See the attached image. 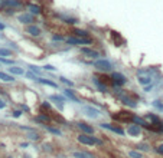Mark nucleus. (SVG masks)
<instances>
[{
  "label": "nucleus",
  "mask_w": 163,
  "mask_h": 158,
  "mask_svg": "<svg viewBox=\"0 0 163 158\" xmlns=\"http://www.w3.org/2000/svg\"><path fill=\"white\" fill-rule=\"evenodd\" d=\"M7 158H13V157H7Z\"/></svg>",
  "instance_id": "nucleus-44"
},
{
  "label": "nucleus",
  "mask_w": 163,
  "mask_h": 158,
  "mask_svg": "<svg viewBox=\"0 0 163 158\" xmlns=\"http://www.w3.org/2000/svg\"><path fill=\"white\" fill-rule=\"evenodd\" d=\"M26 33H29L30 36H39V35H41V29H39L38 26H35V24H30V26H28V29H26Z\"/></svg>",
  "instance_id": "nucleus-16"
},
{
  "label": "nucleus",
  "mask_w": 163,
  "mask_h": 158,
  "mask_svg": "<svg viewBox=\"0 0 163 158\" xmlns=\"http://www.w3.org/2000/svg\"><path fill=\"white\" fill-rule=\"evenodd\" d=\"M111 81H113V84H114L115 88H120V86L126 85L127 78H126L123 73H120V72H114V73L111 75Z\"/></svg>",
  "instance_id": "nucleus-4"
},
{
  "label": "nucleus",
  "mask_w": 163,
  "mask_h": 158,
  "mask_svg": "<svg viewBox=\"0 0 163 158\" xmlns=\"http://www.w3.org/2000/svg\"><path fill=\"white\" fill-rule=\"evenodd\" d=\"M29 10H30V13H35V14L41 13V7L36 5H29Z\"/></svg>",
  "instance_id": "nucleus-27"
},
{
  "label": "nucleus",
  "mask_w": 163,
  "mask_h": 158,
  "mask_svg": "<svg viewBox=\"0 0 163 158\" xmlns=\"http://www.w3.org/2000/svg\"><path fill=\"white\" fill-rule=\"evenodd\" d=\"M153 107L157 108L159 111H163V102L162 101H153Z\"/></svg>",
  "instance_id": "nucleus-34"
},
{
  "label": "nucleus",
  "mask_w": 163,
  "mask_h": 158,
  "mask_svg": "<svg viewBox=\"0 0 163 158\" xmlns=\"http://www.w3.org/2000/svg\"><path fill=\"white\" fill-rule=\"evenodd\" d=\"M92 82L95 84V86L100 89L101 92H107V91H108V88H107V84H104L103 81H100V79L97 78V76H94V78H92Z\"/></svg>",
  "instance_id": "nucleus-14"
},
{
  "label": "nucleus",
  "mask_w": 163,
  "mask_h": 158,
  "mask_svg": "<svg viewBox=\"0 0 163 158\" xmlns=\"http://www.w3.org/2000/svg\"><path fill=\"white\" fill-rule=\"evenodd\" d=\"M113 39H114V42H115V45H117V46H120L121 43L124 42V40H123V37H121L117 32H113Z\"/></svg>",
  "instance_id": "nucleus-25"
},
{
  "label": "nucleus",
  "mask_w": 163,
  "mask_h": 158,
  "mask_svg": "<svg viewBox=\"0 0 163 158\" xmlns=\"http://www.w3.org/2000/svg\"><path fill=\"white\" fill-rule=\"evenodd\" d=\"M77 126H78V128H80V131H81L82 134L94 135V128H92L91 125H88L87 122H84V121H80V122H77Z\"/></svg>",
  "instance_id": "nucleus-7"
},
{
  "label": "nucleus",
  "mask_w": 163,
  "mask_h": 158,
  "mask_svg": "<svg viewBox=\"0 0 163 158\" xmlns=\"http://www.w3.org/2000/svg\"><path fill=\"white\" fill-rule=\"evenodd\" d=\"M53 40H58V42H61V40H64V37L61 36V35H55V36H53Z\"/></svg>",
  "instance_id": "nucleus-38"
},
{
  "label": "nucleus",
  "mask_w": 163,
  "mask_h": 158,
  "mask_svg": "<svg viewBox=\"0 0 163 158\" xmlns=\"http://www.w3.org/2000/svg\"><path fill=\"white\" fill-rule=\"evenodd\" d=\"M42 151H45V152H52V144H49V142H45V144L42 145Z\"/></svg>",
  "instance_id": "nucleus-29"
},
{
  "label": "nucleus",
  "mask_w": 163,
  "mask_h": 158,
  "mask_svg": "<svg viewBox=\"0 0 163 158\" xmlns=\"http://www.w3.org/2000/svg\"><path fill=\"white\" fill-rule=\"evenodd\" d=\"M100 126L103 128V130H108L111 131V132H114V134L117 135H126V130H123V128H120V126L117 125H111V124H107V122H103V124H100Z\"/></svg>",
  "instance_id": "nucleus-5"
},
{
  "label": "nucleus",
  "mask_w": 163,
  "mask_h": 158,
  "mask_svg": "<svg viewBox=\"0 0 163 158\" xmlns=\"http://www.w3.org/2000/svg\"><path fill=\"white\" fill-rule=\"evenodd\" d=\"M127 155L130 158H144L143 152L139 151V149H130V151H127Z\"/></svg>",
  "instance_id": "nucleus-20"
},
{
  "label": "nucleus",
  "mask_w": 163,
  "mask_h": 158,
  "mask_svg": "<svg viewBox=\"0 0 163 158\" xmlns=\"http://www.w3.org/2000/svg\"><path fill=\"white\" fill-rule=\"evenodd\" d=\"M7 70H9V73L12 75H17V76H23V75H26V72L23 70V68H19V66H10V68H7Z\"/></svg>",
  "instance_id": "nucleus-13"
},
{
  "label": "nucleus",
  "mask_w": 163,
  "mask_h": 158,
  "mask_svg": "<svg viewBox=\"0 0 163 158\" xmlns=\"http://www.w3.org/2000/svg\"><path fill=\"white\" fill-rule=\"evenodd\" d=\"M160 101H162V102H163V93H162V96H160Z\"/></svg>",
  "instance_id": "nucleus-43"
},
{
  "label": "nucleus",
  "mask_w": 163,
  "mask_h": 158,
  "mask_svg": "<svg viewBox=\"0 0 163 158\" xmlns=\"http://www.w3.org/2000/svg\"><path fill=\"white\" fill-rule=\"evenodd\" d=\"M42 108H46V109H51V103H49V102H43V103H42Z\"/></svg>",
  "instance_id": "nucleus-40"
},
{
  "label": "nucleus",
  "mask_w": 163,
  "mask_h": 158,
  "mask_svg": "<svg viewBox=\"0 0 163 158\" xmlns=\"http://www.w3.org/2000/svg\"><path fill=\"white\" fill-rule=\"evenodd\" d=\"M136 149H139V151H142V152H150L152 149H153V147L150 145V142H147V141H143V142H139V144L136 145Z\"/></svg>",
  "instance_id": "nucleus-10"
},
{
  "label": "nucleus",
  "mask_w": 163,
  "mask_h": 158,
  "mask_svg": "<svg viewBox=\"0 0 163 158\" xmlns=\"http://www.w3.org/2000/svg\"><path fill=\"white\" fill-rule=\"evenodd\" d=\"M72 33H74L77 37H88V32L81 30V29H74V30H72Z\"/></svg>",
  "instance_id": "nucleus-24"
},
{
  "label": "nucleus",
  "mask_w": 163,
  "mask_h": 158,
  "mask_svg": "<svg viewBox=\"0 0 163 158\" xmlns=\"http://www.w3.org/2000/svg\"><path fill=\"white\" fill-rule=\"evenodd\" d=\"M61 19H62V20H65V23H71V24H75V23H77V19H74V17H67V16H61Z\"/></svg>",
  "instance_id": "nucleus-30"
},
{
  "label": "nucleus",
  "mask_w": 163,
  "mask_h": 158,
  "mask_svg": "<svg viewBox=\"0 0 163 158\" xmlns=\"http://www.w3.org/2000/svg\"><path fill=\"white\" fill-rule=\"evenodd\" d=\"M3 108H6V103H5V101L0 99V109H3Z\"/></svg>",
  "instance_id": "nucleus-41"
},
{
  "label": "nucleus",
  "mask_w": 163,
  "mask_h": 158,
  "mask_svg": "<svg viewBox=\"0 0 163 158\" xmlns=\"http://www.w3.org/2000/svg\"><path fill=\"white\" fill-rule=\"evenodd\" d=\"M28 142H22V144H20V148H26V147H28Z\"/></svg>",
  "instance_id": "nucleus-42"
},
{
  "label": "nucleus",
  "mask_w": 163,
  "mask_h": 158,
  "mask_svg": "<svg viewBox=\"0 0 163 158\" xmlns=\"http://www.w3.org/2000/svg\"><path fill=\"white\" fill-rule=\"evenodd\" d=\"M0 62H2V63H6V65H10V66L14 65V62L10 61V59H7V58H0Z\"/></svg>",
  "instance_id": "nucleus-35"
},
{
  "label": "nucleus",
  "mask_w": 163,
  "mask_h": 158,
  "mask_svg": "<svg viewBox=\"0 0 163 158\" xmlns=\"http://www.w3.org/2000/svg\"><path fill=\"white\" fill-rule=\"evenodd\" d=\"M77 141L81 145H87V147H95V145H103V141L100 138H97L94 135H88V134H80L77 137Z\"/></svg>",
  "instance_id": "nucleus-1"
},
{
  "label": "nucleus",
  "mask_w": 163,
  "mask_h": 158,
  "mask_svg": "<svg viewBox=\"0 0 163 158\" xmlns=\"http://www.w3.org/2000/svg\"><path fill=\"white\" fill-rule=\"evenodd\" d=\"M26 138H28L29 141L38 142V141H41V134H39L38 131H29V134L26 135Z\"/></svg>",
  "instance_id": "nucleus-17"
},
{
  "label": "nucleus",
  "mask_w": 163,
  "mask_h": 158,
  "mask_svg": "<svg viewBox=\"0 0 163 158\" xmlns=\"http://www.w3.org/2000/svg\"><path fill=\"white\" fill-rule=\"evenodd\" d=\"M67 42L69 43V45H90V43L92 42L90 37H68Z\"/></svg>",
  "instance_id": "nucleus-6"
},
{
  "label": "nucleus",
  "mask_w": 163,
  "mask_h": 158,
  "mask_svg": "<svg viewBox=\"0 0 163 158\" xmlns=\"http://www.w3.org/2000/svg\"><path fill=\"white\" fill-rule=\"evenodd\" d=\"M153 89V84L152 85H147V86H144V92H150Z\"/></svg>",
  "instance_id": "nucleus-39"
},
{
  "label": "nucleus",
  "mask_w": 163,
  "mask_h": 158,
  "mask_svg": "<svg viewBox=\"0 0 163 158\" xmlns=\"http://www.w3.org/2000/svg\"><path fill=\"white\" fill-rule=\"evenodd\" d=\"M35 121L36 122H39V124H41V125H48L49 122H51V118H49L48 115H46V114H39L38 116H35Z\"/></svg>",
  "instance_id": "nucleus-12"
},
{
  "label": "nucleus",
  "mask_w": 163,
  "mask_h": 158,
  "mask_svg": "<svg viewBox=\"0 0 163 158\" xmlns=\"http://www.w3.org/2000/svg\"><path fill=\"white\" fill-rule=\"evenodd\" d=\"M29 68H30V72H33L35 75H41V73H42V70L39 69L38 66H33V65H30V66H29Z\"/></svg>",
  "instance_id": "nucleus-33"
},
{
  "label": "nucleus",
  "mask_w": 163,
  "mask_h": 158,
  "mask_svg": "<svg viewBox=\"0 0 163 158\" xmlns=\"http://www.w3.org/2000/svg\"><path fill=\"white\" fill-rule=\"evenodd\" d=\"M23 112L22 111H19V109H16V111H13V118H19L20 115H22Z\"/></svg>",
  "instance_id": "nucleus-36"
},
{
  "label": "nucleus",
  "mask_w": 163,
  "mask_h": 158,
  "mask_svg": "<svg viewBox=\"0 0 163 158\" xmlns=\"http://www.w3.org/2000/svg\"><path fill=\"white\" fill-rule=\"evenodd\" d=\"M19 22L23 24H30V23H35V17L32 14H28V13H23L19 16Z\"/></svg>",
  "instance_id": "nucleus-11"
},
{
  "label": "nucleus",
  "mask_w": 163,
  "mask_h": 158,
  "mask_svg": "<svg viewBox=\"0 0 163 158\" xmlns=\"http://www.w3.org/2000/svg\"><path fill=\"white\" fill-rule=\"evenodd\" d=\"M84 114H85L88 118H92V119H97V118L101 115L100 111H98L97 108H92V107H84Z\"/></svg>",
  "instance_id": "nucleus-8"
},
{
  "label": "nucleus",
  "mask_w": 163,
  "mask_h": 158,
  "mask_svg": "<svg viewBox=\"0 0 163 158\" xmlns=\"http://www.w3.org/2000/svg\"><path fill=\"white\" fill-rule=\"evenodd\" d=\"M72 157L74 158H95L92 154L87 152V151H74V152H72Z\"/></svg>",
  "instance_id": "nucleus-15"
},
{
  "label": "nucleus",
  "mask_w": 163,
  "mask_h": 158,
  "mask_svg": "<svg viewBox=\"0 0 163 158\" xmlns=\"http://www.w3.org/2000/svg\"><path fill=\"white\" fill-rule=\"evenodd\" d=\"M36 82H39V84H43V85H48V86H52V88H58V85L55 84V82H52V81H48V79H43L41 78V76H36V79H35Z\"/></svg>",
  "instance_id": "nucleus-19"
},
{
  "label": "nucleus",
  "mask_w": 163,
  "mask_h": 158,
  "mask_svg": "<svg viewBox=\"0 0 163 158\" xmlns=\"http://www.w3.org/2000/svg\"><path fill=\"white\" fill-rule=\"evenodd\" d=\"M126 134L129 135L130 138H139L143 135V130H142V126L140 125H136V124H129L127 128H126Z\"/></svg>",
  "instance_id": "nucleus-2"
},
{
  "label": "nucleus",
  "mask_w": 163,
  "mask_h": 158,
  "mask_svg": "<svg viewBox=\"0 0 163 158\" xmlns=\"http://www.w3.org/2000/svg\"><path fill=\"white\" fill-rule=\"evenodd\" d=\"M92 66H94L95 69L101 70V72H110V70L113 69L111 62L107 61V59H97V61L92 63Z\"/></svg>",
  "instance_id": "nucleus-3"
},
{
  "label": "nucleus",
  "mask_w": 163,
  "mask_h": 158,
  "mask_svg": "<svg viewBox=\"0 0 163 158\" xmlns=\"http://www.w3.org/2000/svg\"><path fill=\"white\" fill-rule=\"evenodd\" d=\"M153 149L159 154V155H162V157H163V141H162V142H159V144L156 145V147H154Z\"/></svg>",
  "instance_id": "nucleus-28"
},
{
  "label": "nucleus",
  "mask_w": 163,
  "mask_h": 158,
  "mask_svg": "<svg viewBox=\"0 0 163 158\" xmlns=\"http://www.w3.org/2000/svg\"><path fill=\"white\" fill-rule=\"evenodd\" d=\"M2 6H12V7H20L22 6V2L19 0H6L2 3Z\"/></svg>",
  "instance_id": "nucleus-22"
},
{
  "label": "nucleus",
  "mask_w": 163,
  "mask_h": 158,
  "mask_svg": "<svg viewBox=\"0 0 163 158\" xmlns=\"http://www.w3.org/2000/svg\"><path fill=\"white\" fill-rule=\"evenodd\" d=\"M9 56H12V51L6 47H0V58H9Z\"/></svg>",
  "instance_id": "nucleus-26"
},
{
  "label": "nucleus",
  "mask_w": 163,
  "mask_h": 158,
  "mask_svg": "<svg viewBox=\"0 0 163 158\" xmlns=\"http://www.w3.org/2000/svg\"><path fill=\"white\" fill-rule=\"evenodd\" d=\"M45 130L48 131V132H51V134H53V135H58V137H62V131L59 130V128H55V126H51V125H45Z\"/></svg>",
  "instance_id": "nucleus-21"
},
{
  "label": "nucleus",
  "mask_w": 163,
  "mask_h": 158,
  "mask_svg": "<svg viewBox=\"0 0 163 158\" xmlns=\"http://www.w3.org/2000/svg\"><path fill=\"white\" fill-rule=\"evenodd\" d=\"M64 95H65L67 98H69L71 101H74V102H80V99L77 98V95L74 93V91H72V89H69V88L64 89Z\"/></svg>",
  "instance_id": "nucleus-18"
},
{
  "label": "nucleus",
  "mask_w": 163,
  "mask_h": 158,
  "mask_svg": "<svg viewBox=\"0 0 163 158\" xmlns=\"http://www.w3.org/2000/svg\"><path fill=\"white\" fill-rule=\"evenodd\" d=\"M0 79H2V81H5V82H14L13 75L5 73V72H0Z\"/></svg>",
  "instance_id": "nucleus-23"
},
{
  "label": "nucleus",
  "mask_w": 163,
  "mask_h": 158,
  "mask_svg": "<svg viewBox=\"0 0 163 158\" xmlns=\"http://www.w3.org/2000/svg\"><path fill=\"white\" fill-rule=\"evenodd\" d=\"M51 99H52V101H55V102H65V98L64 96H59V95H52V96H51Z\"/></svg>",
  "instance_id": "nucleus-31"
},
{
  "label": "nucleus",
  "mask_w": 163,
  "mask_h": 158,
  "mask_svg": "<svg viewBox=\"0 0 163 158\" xmlns=\"http://www.w3.org/2000/svg\"><path fill=\"white\" fill-rule=\"evenodd\" d=\"M43 69H45V70H51V72H55V70H56L52 65H45V68H43Z\"/></svg>",
  "instance_id": "nucleus-37"
},
{
  "label": "nucleus",
  "mask_w": 163,
  "mask_h": 158,
  "mask_svg": "<svg viewBox=\"0 0 163 158\" xmlns=\"http://www.w3.org/2000/svg\"><path fill=\"white\" fill-rule=\"evenodd\" d=\"M81 53L87 58H91V59H98L100 58V53L94 49H90V47H81Z\"/></svg>",
  "instance_id": "nucleus-9"
},
{
  "label": "nucleus",
  "mask_w": 163,
  "mask_h": 158,
  "mask_svg": "<svg viewBox=\"0 0 163 158\" xmlns=\"http://www.w3.org/2000/svg\"><path fill=\"white\" fill-rule=\"evenodd\" d=\"M59 79H61V82L62 84H65V85H68V86H74V82L72 81H69V79H67V78H64V76H59Z\"/></svg>",
  "instance_id": "nucleus-32"
}]
</instances>
